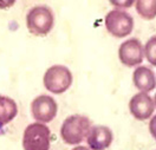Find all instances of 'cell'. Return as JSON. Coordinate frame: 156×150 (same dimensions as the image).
I'll use <instances>...</instances> for the list:
<instances>
[{
  "label": "cell",
  "instance_id": "5bb4252c",
  "mask_svg": "<svg viewBox=\"0 0 156 150\" xmlns=\"http://www.w3.org/2000/svg\"><path fill=\"white\" fill-rule=\"evenodd\" d=\"M149 131H150L151 136L156 140V115L149 122Z\"/></svg>",
  "mask_w": 156,
  "mask_h": 150
},
{
  "label": "cell",
  "instance_id": "6da1fadb",
  "mask_svg": "<svg viewBox=\"0 0 156 150\" xmlns=\"http://www.w3.org/2000/svg\"><path fill=\"white\" fill-rule=\"evenodd\" d=\"M90 129V118L83 115H72L63 122L60 128V135L66 144L76 145L87 138Z\"/></svg>",
  "mask_w": 156,
  "mask_h": 150
},
{
  "label": "cell",
  "instance_id": "ba28073f",
  "mask_svg": "<svg viewBox=\"0 0 156 150\" xmlns=\"http://www.w3.org/2000/svg\"><path fill=\"white\" fill-rule=\"evenodd\" d=\"M129 110L136 120H148L155 110V103L148 93L140 92L131 97L129 102Z\"/></svg>",
  "mask_w": 156,
  "mask_h": 150
},
{
  "label": "cell",
  "instance_id": "4fadbf2b",
  "mask_svg": "<svg viewBox=\"0 0 156 150\" xmlns=\"http://www.w3.org/2000/svg\"><path fill=\"white\" fill-rule=\"evenodd\" d=\"M143 51H144V54H146L148 61L153 66H156V36L151 37L147 41Z\"/></svg>",
  "mask_w": 156,
  "mask_h": 150
},
{
  "label": "cell",
  "instance_id": "8992f818",
  "mask_svg": "<svg viewBox=\"0 0 156 150\" xmlns=\"http://www.w3.org/2000/svg\"><path fill=\"white\" fill-rule=\"evenodd\" d=\"M58 105L51 96L40 95L31 103V112L33 118L38 123H49L57 115Z\"/></svg>",
  "mask_w": 156,
  "mask_h": 150
},
{
  "label": "cell",
  "instance_id": "8fae6325",
  "mask_svg": "<svg viewBox=\"0 0 156 150\" xmlns=\"http://www.w3.org/2000/svg\"><path fill=\"white\" fill-rule=\"evenodd\" d=\"M18 115V105L16 100L0 95V130L14 120Z\"/></svg>",
  "mask_w": 156,
  "mask_h": 150
},
{
  "label": "cell",
  "instance_id": "9a60e30c",
  "mask_svg": "<svg viewBox=\"0 0 156 150\" xmlns=\"http://www.w3.org/2000/svg\"><path fill=\"white\" fill-rule=\"evenodd\" d=\"M111 4L112 5H115V6H122V7H129V6H131V5H134V1H111Z\"/></svg>",
  "mask_w": 156,
  "mask_h": 150
},
{
  "label": "cell",
  "instance_id": "ac0fdd59",
  "mask_svg": "<svg viewBox=\"0 0 156 150\" xmlns=\"http://www.w3.org/2000/svg\"><path fill=\"white\" fill-rule=\"evenodd\" d=\"M154 103H155V105H156V95H155V102H154Z\"/></svg>",
  "mask_w": 156,
  "mask_h": 150
},
{
  "label": "cell",
  "instance_id": "7c38bea8",
  "mask_svg": "<svg viewBox=\"0 0 156 150\" xmlns=\"http://www.w3.org/2000/svg\"><path fill=\"white\" fill-rule=\"evenodd\" d=\"M135 5L137 13L143 19L150 20L156 17V0H138Z\"/></svg>",
  "mask_w": 156,
  "mask_h": 150
},
{
  "label": "cell",
  "instance_id": "2e32d148",
  "mask_svg": "<svg viewBox=\"0 0 156 150\" xmlns=\"http://www.w3.org/2000/svg\"><path fill=\"white\" fill-rule=\"evenodd\" d=\"M14 4V1H0V7H10Z\"/></svg>",
  "mask_w": 156,
  "mask_h": 150
},
{
  "label": "cell",
  "instance_id": "30bf717a",
  "mask_svg": "<svg viewBox=\"0 0 156 150\" xmlns=\"http://www.w3.org/2000/svg\"><path fill=\"white\" fill-rule=\"evenodd\" d=\"M133 82L141 92H149L156 88V76L147 66H138L133 73Z\"/></svg>",
  "mask_w": 156,
  "mask_h": 150
},
{
  "label": "cell",
  "instance_id": "3957f363",
  "mask_svg": "<svg viewBox=\"0 0 156 150\" xmlns=\"http://www.w3.org/2000/svg\"><path fill=\"white\" fill-rule=\"evenodd\" d=\"M51 131L46 124L32 123L29 124L23 135L24 150H50Z\"/></svg>",
  "mask_w": 156,
  "mask_h": 150
},
{
  "label": "cell",
  "instance_id": "7a4b0ae2",
  "mask_svg": "<svg viewBox=\"0 0 156 150\" xmlns=\"http://www.w3.org/2000/svg\"><path fill=\"white\" fill-rule=\"evenodd\" d=\"M55 24L53 12L48 6H34L27 12L26 26L34 36H46Z\"/></svg>",
  "mask_w": 156,
  "mask_h": 150
},
{
  "label": "cell",
  "instance_id": "52a82bcc",
  "mask_svg": "<svg viewBox=\"0 0 156 150\" xmlns=\"http://www.w3.org/2000/svg\"><path fill=\"white\" fill-rule=\"evenodd\" d=\"M144 51L141 41L136 38H131L123 41L118 49V57L123 65L128 68L140 65L143 61Z\"/></svg>",
  "mask_w": 156,
  "mask_h": 150
},
{
  "label": "cell",
  "instance_id": "5b68a950",
  "mask_svg": "<svg viewBox=\"0 0 156 150\" xmlns=\"http://www.w3.org/2000/svg\"><path fill=\"white\" fill-rule=\"evenodd\" d=\"M104 23L108 32L116 38L127 37L133 32L134 29L133 17L129 13L121 10L110 11L105 17Z\"/></svg>",
  "mask_w": 156,
  "mask_h": 150
},
{
  "label": "cell",
  "instance_id": "9c48e42d",
  "mask_svg": "<svg viewBox=\"0 0 156 150\" xmlns=\"http://www.w3.org/2000/svg\"><path fill=\"white\" fill-rule=\"evenodd\" d=\"M112 140H114L112 131L105 125L91 127L87 136V142L91 150H105L110 147Z\"/></svg>",
  "mask_w": 156,
  "mask_h": 150
},
{
  "label": "cell",
  "instance_id": "e0dca14e",
  "mask_svg": "<svg viewBox=\"0 0 156 150\" xmlns=\"http://www.w3.org/2000/svg\"><path fill=\"white\" fill-rule=\"evenodd\" d=\"M72 150H90L89 148L87 147H83V145H79V147H76V148H73Z\"/></svg>",
  "mask_w": 156,
  "mask_h": 150
},
{
  "label": "cell",
  "instance_id": "277c9868",
  "mask_svg": "<svg viewBox=\"0 0 156 150\" xmlns=\"http://www.w3.org/2000/svg\"><path fill=\"white\" fill-rule=\"evenodd\" d=\"M72 73L64 65H53L49 68L44 75V86L51 92L60 95L68 90L72 84Z\"/></svg>",
  "mask_w": 156,
  "mask_h": 150
}]
</instances>
